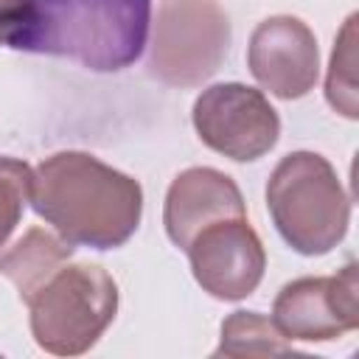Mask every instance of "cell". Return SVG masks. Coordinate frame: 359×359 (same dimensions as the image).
I'll return each mask as SVG.
<instances>
[{
  "label": "cell",
  "instance_id": "obj_3",
  "mask_svg": "<svg viewBox=\"0 0 359 359\" xmlns=\"http://www.w3.org/2000/svg\"><path fill=\"white\" fill-rule=\"evenodd\" d=\"M266 208L280 238L300 255H325L348 233L351 199L317 151L286 154L266 182Z\"/></svg>",
  "mask_w": 359,
  "mask_h": 359
},
{
  "label": "cell",
  "instance_id": "obj_7",
  "mask_svg": "<svg viewBox=\"0 0 359 359\" xmlns=\"http://www.w3.org/2000/svg\"><path fill=\"white\" fill-rule=\"evenodd\" d=\"M272 320L289 342H328L359 328L356 264H345L331 278H297L286 283L272 303Z\"/></svg>",
  "mask_w": 359,
  "mask_h": 359
},
{
  "label": "cell",
  "instance_id": "obj_9",
  "mask_svg": "<svg viewBox=\"0 0 359 359\" xmlns=\"http://www.w3.org/2000/svg\"><path fill=\"white\" fill-rule=\"evenodd\" d=\"M247 65L255 81L283 101L303 98L320 76V50L314 31L289 14L258 22L250 36Z\"/></svg>",
  "mask_w": 359,
  "mask_h": 359
},
{
  "label": "cell",
  "instance_id": "obj_6",
  "mask_svg": "<svg viewBox=\"0 0 359 359\" xmlns=\"http://www.w3.org/2000/svg\"><path fill=\"white\" fill-rule=\"evenodd\" d=\"M191 121L208 149L236 163L264 157L280 135V118L266 95L238 81L202 90L194 101Z\"/></svg>",
  "mask_w": 359,
  "mask_h": 359
},
{
  "label": "cell",
  "instance_id": "obj_11",
  "mask_svg": "<svg viewBox=\"0 0 359 359\" xmlns=\"http://www.w3.org/2000/svg\"><path fill=\"white\" fill-rule=\"evenodd\" d=\"M73 255V244L59 233L31 227L20 241L0 252V275H6L28 303Z\"/></svg>",
  "mask_w": 359,
  "mask_h": 359
},
{
  "label": "cell",
  "instance_id": "obj_1",
  "mask_svg": "<svg viewBox=\"0 0 359 359\" xmlns=\"http://www.w3.org/2000/svg\"><path fill=\"white\" fill-rule=\"evenodd\" d=\"M28 202L65 241L115 250L140 224L143 188L87 151H56L31 171Z\"/></svg>",
  "mask_w": 359,
  "mask_h": 359
},
{
  "label": "cell",
  "instance_id": "obj_14",
  "mask_svg": "<svg viewBox=\"0 0 359 359\" xmlns=\"http://www.w3.org/2000/svg\"><path fill=\"white\" fill-rule=\"evenodd\" d=\"M31 165L14 157L0 154V247H6L8 236L22 219L28 188H31Z\"/></svg>",
  "mask_w": 359,
  "mask_h": 359
},
{
  "label": "cell",
  "instance_id": "obj_2",
  "mask_svg": "<svg viewBox=\"0 0 359 359\" xmlns=\"http://www.w3.org/2000/svg\"><path fill=\"white\" fill-rule=\"evenodd\" d=\"M149 28L151 0H22L8 48L115 73L140 59Z\"/></svg>",
  "mask_w": 359,
  "mask_h": 359
},
{
  "label": "cell",
  "instance_id": "obj_12",
  "mask_svg": "<svg viewBox=\"0 0 359 359\" xmlns=\"http://www.w3.org/2000/svg\"><path fill=\"white\" fill-rule=\"evenodd\" d=\"M292 342L280 334L275 320L258 311H233L222 323L216 356H289Z\"/></svg>",
  "mask_w": 359,
  "mask_h": 359
},
{
  "label": "cell",
  "instance_id": "obj_10",
  "mask_svg": "<svg viewBox=\"0 0 359 359\" xmlns=\"http://www.w3.org/2000/svg\"><path fill=\"white\" fill-rule=\"evenodd\" d=\"M238 216H247L244 196L233 182V177H227L224 171L196 165L177 174L174 182L168 185L163 224L168 238L180 250H185L199 230L222 219H238Z\"/></svg>",
  "mask_w": 359,
  "mask_h": 359
},
{
  "label": "cell",
  "instance_id": "obj_8",
  "mask_svg": "<svg viewBox=\"0 0 359 359\" xmlns=\"http://www.w3.org/2000/svg\"><path fill=\"white\" fill-rule=\"evenodd\" d=\"M191 272L202 292L216 300L250 297L266 269V252L247 216L222 219L199 230L185 247Z\"/></svg>",
  "mask_w": 359,
  "mask_h": 359
},
{
  "label": "cell",
  "instance_id": "obj_4",
  "mask_svg": "<svg viewBox=\"0 0 359 359\" xmlns=\"http://www.w3.org/2000/svg\"><path fill=\"white\" fill-rule=\"evenodd\" d=\"M31 334L53 356H81L109 328L118 311V286L98 264L62 266L28 300Z\"/></svg>",
  "mask_w": 359,
  "mask_h": 359
},
{
  "label": "cell",
  "instance_id": "obj_5",
  "mask_svg": "<svg viewBox=\"0 0 359 359\" xmlns=\"http://www.w3.org/2000/svg\"><path fill=\"white\" fill-rule=\"evenodd\" d=\"M230 20L219 0H163L149 45V73L171 87H199L224 62Z\"/></svg>",
  "mask_w": 359,
  "mask_h": 359
},
{
  "label": "cell",
  "instance_id": "obj_15",
  "mask_svg": "<svg viewBox=\"0 0 359 359\" xmlns=\"http://www.w3.org/2000/svg\"><path fill=\"white\" fill-rule=\"evenodd\" d=\"M20 3L22 0H0V45H8L17 17H20Z\"/></svg>",
  "mask_w": 359,
  "mask_h": 359
},
{
  "label": "cell",
  "instance_id": "obj_13",
  "mask_svg": "<svg viewBox=\"0 0 359 359\" xmlns=\"http://www.w3.org/2000/svg\"><path fill=\"white\" fill-rule=\"evenodd\" d=\"M325 98L328 104L345 115V118H359V104H356V14H351L334 42L331 50V65L325 76Z\"/></svg>",
  "mask_w": 359,
  "mask_h": 359
}]
</instances>
